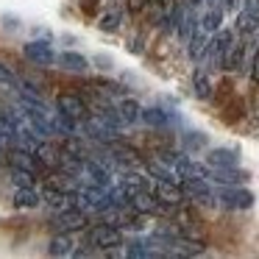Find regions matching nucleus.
Instances as JSON below:
<instances>
[{
  "instance_id": "1",
  "label": "nucleus",
  "mask_w": 259,
  "mask_h": 259,
  "mask_svg": "<svg viewBox=\"0 0 259 259\" xmlns=\"http://www.w3.org/2000/svg\"><path fill=\"white\" fill-rule=\"evenodd\" d=\"M84 240H87V245L98 248V251H114V248L123 245V231L117 226L103 223V226H92Z\"/></svg>"
},
{
  "instance_id": "2",
  "label": "nucleus",
  "mask_w": 259,
  "mask_h": 259,
  "mask_svg": "<svg viewBox=\"0 0 259 259\" xmlns=\"http://www.w3.org/2000/svg\"><path fill=\"white\" fill-rule=\"evenodd\" d=\"M231 45H234V34L226 31V28H218L209 36V48H206V56L203 59H209V64H212L214 70H223V62H226V56H229Z\"/></svg>"
},
{
  "instance_id": "3",
  "label": "nucleus",
  "mask_w": 259,
  "mask_h": 259,
  "mask_svg": "<svg viewBox=\"0 0 259 259\" xmlns=\"http://www.w3.org/2000/svg\"><path fill=\"white\" fill-rule=\"evenodd\" d=\"M87 223H90V218H87L84 209L70 206V209H62L59 214H53L51 229L53 231H78V229H87Z\"/></svg>"
},
{
  "instance_id": "4",
  "label": "nucleus",
  "mask_w": 259,
  "mask_h": 259,
  "mask_svg": "<svg viewBox=\"0 0 259 259\" xmlns=\"http://www.w3.org/2000/svg\"><path fill=\"white\" fill-rule=\"evenodd\" d=\"M214 198L229 209H251L253 206V192L242 190V187H237V184H223Z\"/></svg>"
},
{
  "instance_id": "5",
  "label": "nucleus",
  "mask_w": 259,
  "mask_h": 259,
  "mask_svg": "<svg viewBox=\"0 0 259 259\" xmlns=\"http://www.w3.org/2000/svg\"><path fill=\"white\" fill-rule=\"evenodd\" d=\"M153 195H156L164 206H170V209L184 206V201H187L184 192H181V187L173 184V181H164V179H153Z\"/></svg>"
},
{
  "instance_id": "6",
  "label": "nucleus",
  "mask_w": 259,
  "mask_h": 259,
  "mask_svg": "<svg viewBox=\"0 0 259 259\" xmlns=\"http://www.w3.org/2000/svg\"><path fill=\"white\" fill-rule=\"evenodd\" d=\"M128 206L137 209V212H142V214H159V212H164V209H167L151 190H148V187H145V190L131 192V203H128Z\"/></svg>"
},
{
  "instance_id": "7",
  "label": "nucleus",
  "mask_w": 259,
  "mask_h": 259,
  "mask_svg": "<svg viewBox=\"0 0 259 259\" xmlns=\"http://www.w3.org/2000/svg\"><path fill=\"white\" fill-rule=\"evenodd\" d=\"M259 28V0H242V9L237 14V31L253 34Z\"/></svg>"
},
{
  "instance_id": "8",
  "label": "nucleus",
  "mask_w": 259,
  "mask_h": 259,
  "mask_svg": "<svg viewBox=\"0 0 259 259\" xmlns=\"http://www.w3.org/2000/svg\"><path fill=\"white\" fill-rule=\"evenodd\" d=\"M56 109L59 114H64V117H73V120H84L87 117V103L81 101L78 95H70V92H64V95L56 98Z\"/></svg>"
},
{
  "instance_id": "9",
  "label": "nucleus",
  "mask_w": 259,
  "mask_h": 259,
  "mask_svg": "<svg viewBox=\"0 0 259 259\" xmlns=\"http://www.w3.org/2000/svg\"><path fill=\"white\" fill-rule=\"evenodd\" d=\"M34 156H36V162H39L42 170H59V164H62V148L42 140L39 145L34 148Z\"/></svg>"
},
{
  "instance_id": "10",
  "label": "nucleus",
  "mask_w": 259,
  "mask_h": 259,
  "mask_svg": "<svg viewBox=\"0 0 259 259\" xmlns=\"http://www.w3.org/2000/svg\"><path fill=\"white\" fill-rule=\"evenodd\" d=\"M25 59L34 64H39V67H51L53 62H56V53H53V48L48 45V42H28V45L23 48Z\"/></svg>"
},
{
  "instance_id": "11",
  "label": "nucleus",
  "mask_w": 259,
  "mask_h": 259,
  "mask_svg": "<svg viewBox=\"0 0 259 259\" xmlns=\"http://www.w3.org/2000/svg\"><path fill=\"white\" fill-rule=\"evenodd\" d=\"M84 173L90 176L92 184L106 187V190L112 187V173H109V167H106V164H101L98 159H90V156L84 159Z\"/></svg>"
},
{
  "instance_id": "12",
  "label": "nucleus",
  "mask_w": 259,
  "mask_h": 259,
  "mask_svg": "<svg viewBox=\"0 0 259 259\" xmlns=\"http://www.w3.org/2000/svg\"><path fill=\"white\" fill-rule=\"evenodd\" d=\"M209 36L212 34H206V31L201 28V25H195V31H192V36L187 39V53H190V59L192 62H201L203 56H206V48H209Z\"/></svg>"
},
{
  "instance_id": "13",
  "label": "nucleus",
  "mask_w": 259,
  "mask_h": 259,
  "mask_svg": "<svg viewBox=\"0 0 259 259\" xmlns=\"http://www.w3.org/2000/svg\"><path fill=\"white\" fill-rule=\"evenodd\" d=\"M42 201L48 203V206H53V209H70V206H75V198H73V192H64V190H56V187H48L45 184V190H42Z\"/></svg>"
},
{
  "instance_id": "14",
  "label": "nucleus",
  "mask_w": 259,
  "mask_h": 259,
  "mask_svg": "<svg viewBox=\"0 0 259 259\" xmlns=\"http://www.w3.org/2000/svg\"><path fill=\"white\" fill-rule=\"evenodd\" d=\"M9 164H12V167H20V170H28V173H36V170H39L36 156L31 151H25V148H12V151H9Z\"/></svg>"
},
{
  "instance_id": "15",
  "label": "nucleus",
  "mask_w": 259,
  "mask_h": 259,
  "mask_svg": "<svg viewBox=\"0 0 259 259\" xmlns=\"http://www.w3.org/2000/svg\"><path fill=\"white\" fill-rule=\"evenodd\" d=\"M206 164L209 167H237L240 156H237V151H229V148H214V151H209Z\"/></svg>"
},
{
  "instance_id": "16",
  "label": "nucleus",
  "mask_w": 259,
  "mask_h": 259,
  "mask_svg": "<svg viewBox=\"0 0 259 259\" xmlns=\"http://www.w3.org/2000/svg\"><path fill=\"white\" fill-rule=\"evenodd\" d=\"M248 176L237 167H209V181H218V184H242Z\"/></svg>"
},
{
  "instance_id": "17",
  "label": "nucleus",
  "mask_w": 259,
  "mask_h": 259,
  "mask_svg": "<svg viewBox=\"0 0 259 259\" xmlns=\"http://www.w3.org/2000/svg\"><path fill=\"white\" fill-rule=\"evenodd\" d=\"M73 237H70V231H56V237L51 240V245H48V253L51 256H70L73 253Z\"/></svg>"
},
{
  "instance_id": "18",
  "label": "nucleus",
  "mask_w": 259,
  "mask_h": 259,
  "mask_svg": "<svg viewBox=\"0 0 259 259\" xmlns=\"http://www.w3.org/2000/svg\"><path fill=\"white\" fill-rule=\"evenodd\" d=\"M220 23H223V6H206L201 14V20H198V25H201L206 34H214V31L220 28Z\"/></svg>"
},
{
  "instance_id": "19",
  "label": "nucleus",
  "mask_w": 259,
  "mask_h": 259,
  "mask_svg": "<svg viewBox=\"0 0 259 259\" xmlns=\"http://www.w3.org/2000/svg\"><path fill=\"white\" fill-rule=\"evenodd\" d=\"M12 201H14V206H17V209H36V206H39V201H42V195H36L34 187H17Z\"/></svg>"
},
{
  "instance_id": "20",
  "label": "nucleus",
  "mask_w": 259,
  "mask_h": 259,
  "mask_svg": "<svg viewBox=\"0 0 259 259\" xmlns=\"http://www.w3.org/2000/svg\"><path fill=\"white\" fill-rule=\"evenodd\" d=\"M125 256L134 259H145V256H159V248H153L151 240H131L125 248Z\"/></svg>"
},
{
  "instance_id": "21",
  "label": "nucleus",
  "mask_w": 259,
  "mask_h": 259,
  "mask_svg": "<svg viewBox=\"0 0 259 259\" xmlns=\"http://www.w3.org/2000/svg\"><path fill=\"white\" fill-rule=\"evenodd\" d=\"M142 120H145L151 128H164V125H170V114L164 112V109H156V106H151V109H142V114H140Z\"/></svg>"
},
{
  "instance_id": "22",
  "label": "nucleus",
  "mask_w": 259,
  "mask_h": 259,
  "mask_svg": "<svg viewBox=\"0 0 259 259\" xmlns=\"http://www.w3.org/2000/svg\"><path fill=\"white\" fill-rule=\"evenodd\" d=\"M192 87H195V95L201 98V101H206V98H212V81H209L206 70L198 67L195 75H192Z\"/></svg>"
},
{
  "instance_id": "23",
  "label": "nucleus",
  "mask_w": 259,
  "mask_h": 259,
  "mask_svg": "<svg viewBox=\"0 0 259 259\" xmlns=\"http://www.w3.org/2000/svg\"><path fill=\"white\" fill-rule=\"evenodd\" d=\"M59 64H62L64 70H73V73H84L90 64H87V59L81 56V53H73V51H67V53H62V56L56 59Z\"/></svg>"
},
{
  "instance_id": "24",
  "label": "nucleus",
  "mask_w": 259,
  "mask_h": 259,
  "mask_svg": "<svg viewBox=\"0 0 259 259\" xmlns=\"http://www.w3.org/2000/svg\"><path fill=\"white\" fill-rule=\"evenodd\" d=\"M245 48H248L245 42H234L229 56H226V62H223V70H240L242 62H245Z\"/></svg>"
},
{
  "instance_id": "25",
  "label": "nucleus",
  "mask_w": 259,
  "mask_h": 259,
  "mask_svg": "<svg viewBox=\"0 0 259 259\" xmlns=\"http://www.w3.org/2000/svg\"><path fill=\"white\" fill-rule=\"evenodd\" d=\"M120 117H123V123H137L140 120V114H142V109H140V103L137 101H131V98H125L123 103H120Z\"/></svg>"
},
{
  "instance_id": "26",
  "label": "nucleus",
  "mask_w": 259,
  "mask_h": 259,
  "mask_svg": "<svg viewBox=\"0 0 259 259\" xmlns=\"http://www.w3.org/2000/svg\"><path fill=\"white\" fill-rule=\"evenodd\" d=\"M120 20H123V14H120L117 9H109V12L101 17V23H98V25H101V31H117L120 28Z\"/></svg>"
},
{
  "instance_id": "27",
  "label": "nucleus",
  "mask_w": 259,
  "mask_h": 259,
  "mask_svg": "<svg viewBox=\"0 0 259 259\" xmlns=\"http://www.w3.org/2000/svg\"><path fill=\"white\" fill-rule=\"evenodd\" d=\"M12 181L17 187H34V173L28 170H20V167H12Z\"/></svg>"
},
{
  "instance_id": "28",
  "label": "nucleus",
  "mask_w": 259,
  "mask_h": 259,
  "mask_svg": "<svg viewBox=\"0 0 259 259\" xmlns=\"http://www.w3.org/2000/svg\"><path fill=\"white\" fill-rule=\"evenodd\" d=\"M0 87H20V78L6 67V64H0Z\"/></svg>"
},
{
  "instance_id": "29",
  "label": "nucleus",
  "mask_w": 259,
  "mask_h": 259,
  "mask_svg": "<svg viewBox=\"0 0 259 259\" xmlns=\"http://www.w3.org/2000/svg\"><path fill=\"white\" fill-rule=\"evenodd\" d=\"M148 3H151V0H125V9H128L131 14H137V12H142Z\"/></svg>"
},
{
  "instance_id": "30",
  "label": "nucleus",
  "mask_w": 259,
  "mask_h": 259,
  "mask_svg": "<svg viewBox=\"0 0 259 259\" xmlns=\"http://www.w3.org/2000/svg\"><path fill=\"white\" fill-rule=\"evenodd\" d=\"M251 81L259 84V51H256V56H253V62H251Z\"/></svg>"
},
{
  "instance_id": "31",
  "label": "nucleus",
  "mask_w": 259,
  "mask_h": 259,
  "mask_svg": "<svg viewBox=\"0 0 259 259\" xmlns=\"http://www.w3.org/2000/svg\"><path fill=\"white\" fill-rule=\"evenodd\" d=\"M220 6H223V12H234L240 6V0H220Z\"/></svg>"
},
{
  "instance_id": "32",
  "label": "nucleus",
  "mask_w": 259,
  "mask_h": 259,
  "mask_svg": "<svg viewBox=\"0 0 259 259\" xmlns=\"http://www.w3.org/2000/svg\"><path fill=\"white\" fill-rule=\"evenodd\" d=\"M203 142H206V137H190V140H187V145L198 148V145H203Z\"/></svg>"
}]
</instances>
